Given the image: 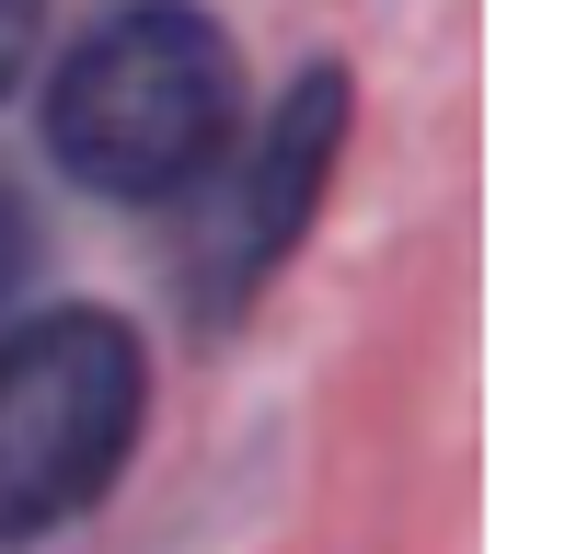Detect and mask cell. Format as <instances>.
Returning <instances> with one entry per match:
<instances>
[{
    "label": "cell",
    "instance_id": "cell-1",
    "mask_svg": "<svg viewBox=\"0 0 565 554\" xmlns=\"http://www.w3.org/2000/svg\"><path fill=\"white\" fill-rule=\"evenodd\" d=\"M243 128V58L196 0H116L46 82V150L70 185L162 209Z\"/></svg>",
    "mask_w": 565,
    "mask_h": 554
},
{
    "label": "cell",
    "instance_id": "cell-2",
    "mask_svg": "<svg viewBox=\"0 0 565 554\" xmlns=\"http://www.w3.org/2000/svg\"><path fill=\"white\" fill-rule=\"evenodd\" d=\"M150 416V359L116 312L70 300L0 335V554L70 532L82 509H105V486L139 450Z\"/></svg>",
    "mask_w": 565,
    "mask_h": 554
},
{
    "label": "cell",
    "instance_id": "cell-5",
    "mask_svg": "<svg viewBox=\"0 0 565 554\" xmlns=\"http://www.w3.org/2000/svg\"><path fill=\"white\" fill-rule=\"evenodd\" d=\"M23 266H35V232H23V209H12V185H0V312H12V289H23Z\"/></svg>",
    "mask_w": 565,
    "mask_h": 554
},
{
    "label": "cell",
    "instance_id": "cell-3",
    "mask_svg": "<svg viewBox=\"0 0 565 554\" xmlns=\"http://www.w3.org/2000/svg\"><path fill=\"white\" fill-rule=\"evenodd\" d=\"M347 105H358V93H347V70H335V58L300 70V82L266 105V128H254L243 173L220 185L209 255H196V289H209V312H243V300L266 289V266L300 243V220H312L323 173H335V150H347Z\"/></svg>",
    "mask_w": 565,
    "mask_h": 554
},
{
    "label": "cell",
    "instance_id": "cell-4",
    "mask_svg": "<svg viewBox=\"0 0 565 554\" xmlns=\"http://www.w3.org/2000/svg\"><path fill=\"white\" fill-rule=\"evenodd\" d=\"M35 12H46V0H0V93H12L23 58H35Z\"/></svg>",
    "mask_w": 565,
    "mask_h": 554
}]
</instances>
